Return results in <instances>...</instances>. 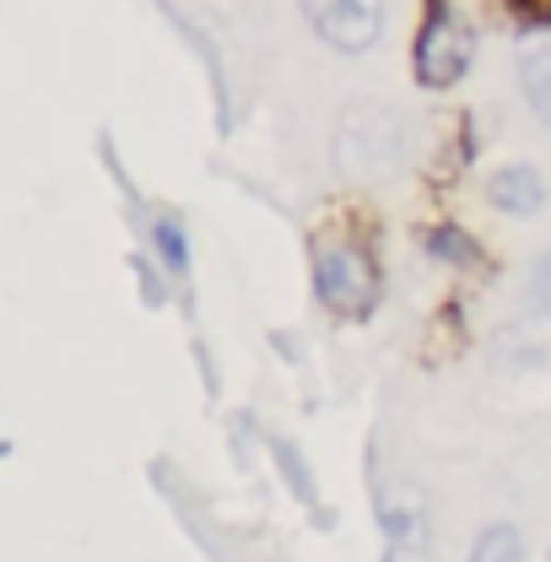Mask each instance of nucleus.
Segmentation results:
<instances>
[{
	"label": "nucleus",
	"mask_w": 551,
	"mask_h": 562,
	"mask_svg": "<svg viewBox=\"0 0 551 562\" xmlns=\"http://www.w3.org/2000/svg\"><path fill=\"white\" fill-rule=\"evenodd\" d=\"M476 66V27L449 5V0H432L421 27H416V44H412V70L416 81L427 92H449L460 87Z\"/></svg>",
	"instance_id": "nucleus-1"
},
{
	"label": "nucleus",
	"mask_w": 551,
	"mask_h": 562,
	"mask_svg": "<svg viewBox=\"0 0 551 562\" xmlns=\"http://www.w3.org/2000/svg\"><path fill=\"white\" fill-rule=\"evenodd\" d=\"M314 281H319L325 308H336L341 319H362L379 303V266L362 244H319Z\"/></svg>",
	"instance_id": "nucleus-2"
},
{
	"label": "nucleus",
	"mask_w": 551,
	"mask_h": 562,
	"mask_svg": "<svg viewBox=\"0 0 551 562\" xmlns=\"http://www.w3.org/2000/svg\"><path fill=\"white\" fill-rule=\"evenodd\" d=\"M297 11L319 33V44H330L341 55L373 49L384 33V0H297Z\"/></svg>",
	"instance_id": "nucleus-3"
},
{
	"label": "nucleus",
	"mask_w": 551,
	"mask_h": 562,
	"mask_svg": "<svg viewBox=\"0 0 551 562\" xmlns=\"http://www.w3.org/2000/svg\"><path fill=\"white\" fill-rule=\"evenodd\" d=\"M486 206L503 211V216H536L547 206V179L536 162H503L492 168L486 179Z\"/></svg>",
	"instance_id": "nucleus-4"
},
{
	"label": "nucleus",
	"mask_w": 551,
	"mask_h": 562,
	"mask_svg": "<svg viewBox=\"0 0 551 562\" xmlns=\"http://www.w3.org/2000/svg\"><path fill=\"white\" fill-rule=\"evenodd\" d=\"M514 70H519V92H525L530 114L551 131V27L547 33H530L519 44V66Z\"/></svg>",
	"instance_id": "nucleus-5"
},
{
	"label": "nucleus",
	"mask_w": 551,
	"mask_h": 562,
	"mask_svg": "<svg viewBox=\"0 0 551 562\" xmlns=\"http://www.w3.org/2000/svg\"><path fill=\"white\" fill-rule=\"evenodd\" d=\"M465 562H525V541H519L514 525H492L482 541L471 547V558Z\"/></svg>",
	"instance_id": "nucleus-6"
},
{
	"label": "nucleus",
	"mask_w": 551,
	"mask_h": 562,
	"mask_svg": "<svg viewBox=\"0 0 551 562\" xmlns=\"http://www.w3.org/2000/svg\"><path fill=\"white\" fill-rule=\"evenodd\" d=\"M157 249H162V260H168L173 271L190 266V249H184V227H179V222H162V227H157Z\"/></svg>",
	"instance_id": "nucleus-7"
}]
</instances>
